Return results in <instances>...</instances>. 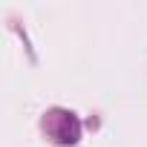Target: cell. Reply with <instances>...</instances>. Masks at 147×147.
<instances>
[]
</instances>
